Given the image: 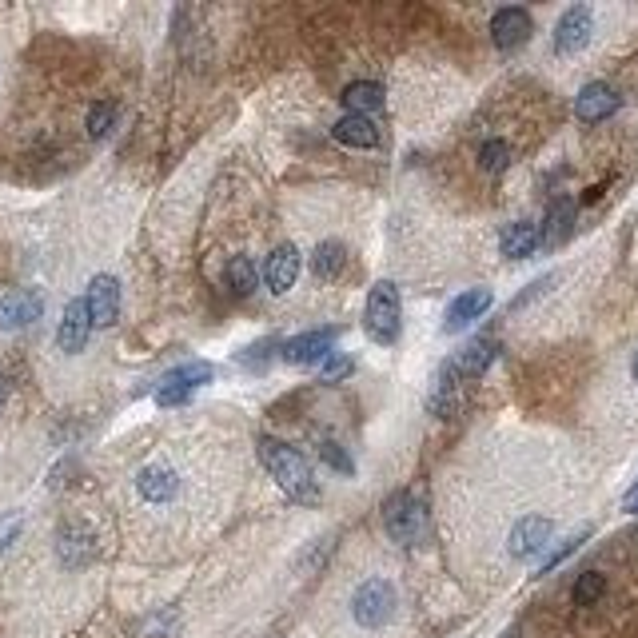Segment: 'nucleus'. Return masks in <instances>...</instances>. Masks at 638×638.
Here are the masks:
<instances>
[{
	"label": "nucleus",
	"instance_id": "23",
	"mask_svg": "<svg viewBox=\"0 0 638 638\" xmlns=\"http://www.w3.org/2000/svg\"><path fill=\"white\" fill-rule=\"evenodd\" d=\"M224 280H228V292H232V296H252L256 284H260V272H256V264H252L248 256H232Z\"/></svg>",
	"mask_w": 638,
	"mask_h": 638
},
{
	"label": "nucleus",
	"instance_id": "14",
	"mask_svg": "<svg viewBox=\"0 0 638 638\" xmlns=\"http://www.w3.org/2000/svg\"><path fill=\"white\" fill-rule=\"evenodd\" d=\"M527 36H531V12L527 8H499L491 16V40H495V48L511 52V48L527 44Z\"/></svg>",
	"mask_w": 638,
	"mask_h": 638
},
{
	"label": "nucleus",
	"instance_id": "8",
	"mask_svg": "<svg viewBox=\"0 0 638 638\" xmlns=\"http://www.w3.org/2000/svg\"><path fill=\"white\" fill-rule=\"evenodd\" d=\"M40 316H44V296L36 288H20V292L0 296V331L32 327Z\"/></svg>",
	"mask_w": 638,
	"mask_h": 638
},
{
	"label": "nucleus",
	"instance_id": "25",
	"mask_svg": "<svg viewBox=\"0 0 638 638\" xmlns=\"http://www.w3.org/2000/svg\"><path fill=\"white\" fill-rule=\"evenodd\" d=\"M88 555H92V535H84V531H72V527H68V531L60 535V559H64V563H72V567H80Z\"/></svg>",
	"mask_w": 638,
	"mask_h": 638
},
{
	"label": "nucleus",
	"instance_id": "2",
	"mask_svg": "<svg viewBox=\"0 0 638 638\" xmlns=\"http://www.w3.org/2000/svg\"><path fill=\"white\" fill-rule=\"evenodd\" d=\"M395 587L387 579H367L355 587L351 595V619L363 627V631H383L391 619H395Z\"/></svg>",
	"mask_w": 638,
	"mask_h": 638
},
{
	"label": "nucleus",
	"instance_id": "13",
	"mask_svg": "<svg viewBox=\"0 0 638 638\" xmlns=\"http://www.w3.org/2000/svg\"><path fill=\"white\" fill-rule=\"evenodd\" d=\"M335 339H339V327H316V331H304V335L288 339V343L280 347V355H284L288 363H316L323 355H331Z\"/></svg>",
	"mask_w": 638,
	"mask_h": 638
},
{
	"label": "nucleus",
	"instance_id": "9",
	"mask_svg": "<svg viewBox=\"0 0 638 638\" xmlns=\"http://www.w3.org/2000/svg\"><path fill=\"white\" fill-rule=\"evenodd\" d=\"M84 308H88L92 327H112L120 319V284H116V276H92Z\"/></svg>",
	"mask_w": 638,
	"mask_h": 638
},
{
	"label": "nucleus",
	"instance_id": "30",
	"mask_svg": "<svg viewBox=\"0 0 638 638\" xmlns=\"http://www.w3.org/2000/svg\"><path fill=\"white\" fill-rule=\"evenodd\" d=\"M351 371H355V359H351V355H327V363L319 367V379H323V383H343Z\"/></svg>",
	"mask_w": 638,
	"mask_h": 638
},
{
	"label": "nucleus",
	"instance_id": "17",
	"mask_svg": "<svg viewBox=\"0 0 638 638\" xmlns=\"http://www.w3.org/2000/svg\"><path fill=\"white\" fill-rule=\"evenodd\" d=\"M491 300H495V296H491V288H471V292L455 296V300H451V308H447V319H443V331H459V327L475 323V319L491 308Z\"/></svg>",
	"mask_w": 638,
	"mask_h": 638
},
{
	"label": "nucleus",
	"instance_id": "10",
	"mask_svg": "<svg viewBox=\"0 0 638 638\" xmlns=\"http://www.w3.org/2000/svg\"><path fill=\"white\" fill-rule=\"evenodd\" d=\"M88 335H92V319H88L84 300H68L64 316H60V327H56V347L64 355H80L88 347Z\"/></svg>",
	"mask_w": 638,
	"mask_h": 638
},
{
	"label": "nucleus",
	"instance_id": "5",
	"mask_svg": "<svg viewBox=\"0 0 638 638\" xmlns=\"http://www.w3.org/2000/svg\"><path fill=\"white\" fill-rule=\"evenodd\" d=\"M204 383H212V363H204V359L180 363V367H172V371L156 383V403H160V407H180V403H188V395H192L196 387H204Z\"/></svg>",
	"mask_w": 638,
	"mask_h": 638
},
{
	"label": "nucleus",
	"instance_id": "35",
	"mask_svg": "<svg viewBox=\"0 0 638 638\" xmlns=\"http://www.w3.org/2000/svg\"><path fill=\"white\" fill-rule=\"evenodd\" d=\"M503 638H515V635H503Z\"/></svg>",
	"mask_w": 638,
	"mask_h": 638
},
{
	"label": "nucleus",
	"instance_id": "15",
	"mask_svg": "<svg viewBox=\"0 0 638 638\" xmlns=\"http://www.w3.org/2000/svg\"><path fill=\"white\" fill-rule=\"evenodd\" d=\"M136 491H140V499L144 503H168V499H176V491H180V475L172 471V467H164V463H148V467H140V475H136Z\"/></svg>",
	"mask_w": 638,
	"mask_h": 638
},
{
	"label": "nucleus",
	"instance_id": "20",
	"mask_svg": "<svg viewBox=\"0 0 638 638\" xmlns=\"http://www.w3.org/2000/svg\"><path fill=\"white\" fill-rule=\"evenodd\" d=\"M535 248H539V228H535L531 220L507 224L503 236H499V252H503L507 260H527Z\"/></svg>",
	"mask_w": 638,
	"mask_h": 638
},
{
	"label": "nucleus",
	"instance_id": "22",
	"mask_svg": "<svg viewBox=\"0 0 638 638\" xmlns=\"http://www.w3.org/2000/svg\"><path fill=\"white\" fill-rule=\"evenodd\" d=\"M343 108L351 116H367V112H379L383 108V88L375 80H355L343 88Z\"/></svg>",
	"mask_w": 638,
	"mask_h": 638
},
{
	"label": "nucleus",
	"instance_id": "6",
	"mask_svg": "<svg viewBox=\"0 0 638 638\" xmlns=\"http://www.w3.org/2000/svg\"><path fill=\"white\" fill-rule=\"evenodd\" d=\"M591 32H595V12H591L587 4L567 8V12L559 16V24H555V52H559V56L583 52L587 40H591Z\"/></svg>",
	"mask_w": 638,
	"mask_h": 638
},
{
	"label": "nucleus",
	"instance_id": "16",
	"mask_svg": "<svg viewBox=\"0 0 638 638\" xmlns=\"http://www.w3.org/2000/svg\"><path fill=\"white\" fill-rule=\"evenodd\" d=\"M459 375H455V367L447 363V367H439L435 371V379H431V391H427V411L435 415V419H451L455 411H459Z\"/></svg>",
	"mask_w": 638,
	"mask_h": 638
},
{
	"label": "nucleus",
	"instance_id": "18",
	"mask_svg": "<svg viewBox=\"0 0 638 638\" xmlns=\"http://www.w3.org/2000/svg\"><path fill=\"white\" fill-rule=\"evenodd\" d=\"M495 351H499V343H495V339H471V343H467V347L451 359V367H455V375H459V379H479V375L491 367Z\"/></svg>",
	"mask_w": 638,
	"mask_h": 638
},
{
	"label": "nucleus",
	"instance_id": "7",
	"mask_svg": "<svg viewBox=\"0 0 638 638\" xmlns=\"http://www.w3.org/2000/svg\"><path fill=\"white\" fill-rule=\"evenodd\" d=\"M555 535V523L547 515H523L515 527H511V539H507V551L511 559H535Z\"/></svg>",
	"mask_w": 638,
	"mask_h": 638
},
{
	"label": "nucleus",
	"instance_id": "11",
	"mask_svg": "<svg viewBox=\"0 0 638 638\" xmlns=\"http://www.w3.org/2000/svg\"><path fill=\"white\" fill-rule=\"evenodd\" d=\"M300 268H304L300 252H296L292 244H280V248L268 256V264H264V284H268V292H272V296H288V292L296 288V280H300Z\"/></svg>",
	"mask_w": 638,
	"mask_h": 638
},
{
	"label": "nucleus",
	"instance_id": "28",
	"mask_svg": "<svg viewBox=\"0 0 638 638\" xmlns=\"http://www.w3.org/2000/svg\"><path fill=\"white\" fill-rule=\"evenodd\" d=\"M112 124H116V104H92V112H88V136L100 140V136L112 132Z\"/></svg>",
	"mask_w": 638,
	"mask_h": 638
},
{
	"label": "nucleus",
	"instance_id": "33",
	"mask_svg": "<svg viewBox=\"0 0 638 638\" xmlns=\"http://www.w3.org/2000/svg\"><path fill=\"white\" fill-rule=\"evenodd\" d=\"M623 511H631V515H638V483L627 491V499H623Z\"/></svg>",
	"mask_w": 638,
	"mask_h": 638
},
{
	"label": "nucleus",
	"instance_id": "29",
	"mask_svg": "<svg viewBox=\"0 0 638 638\" xmlns=\"http://www.w3.org/2000/svg\"><path fill=\"white\" fill-rule=\"evenodd\" d=\"M319 459H323L331 471H339V475H351V471H355L351 455H347V451H343L335 439H323V443H319Z\"/></svg>",
	"mask_w": 638,
	"mask_h": 638
},
{
	"label": "nucleus",
	"instance_id": "1",
	"mask_svg": "<svg viewBox=\"0 0 638 638\" xmlns=\"http://www.w3.org/2000/svg\"><path fill=\"white\" fill-rule=\"evenodd\" d=\"M260 463H264L268 475L284 487V495H292L296 503H316L319 499L316 475H312L308 459H304L296 447H288V443L264 435V439H260Z\"/></svg>",
	"mask_w": 638,
	"mask_h": 638
},
{
	"label": "nucleus",
	"instance_id": "31",
	"mask_svg": "<svg viewBox=\"0 0 638 638\" xmlns=\"http://www.w3.org/2000/svg\"><path fill=\"white\" fill-rule=\"evenodd\" d=\"M551 284H555V276H543V280H535V284H531V288H527L523 296H515V304H511V312H519V308H527V304H531L535 296H543V292H547Z\"/></svg>",
	"mask_w": 638,
	"mask_h": 638
},
{
	"label": "nucleus",
	"instance_id": "12",
	"mask_svg": "<svg viewBox=\"0 0 638 638\" xmlns=\"http://www.w3.org/2000/svg\"><path fill=\"white\" fill-rule=\"evenodd\" d=\"M619 92L611 88V84H603V80H595V84H587L579 96H575V116L583 120V124H599V120H607V116H615L619 112Z\"/></svg>",
	"mask_w": 638,
	"mask_h": 638
},
{
	"label": "nucleus",
	"instance_id": "4",
	"mask_svg": "<svg viewBox=\"0 0 638 638\" xmlns=\"http://www.w3.org/2000/svg\"><path fill=\"white\" fill-rule=\"evenodd\" d=\"M383 527H387V535H391L395 543L411 547V543H419L423 531H427V511H423V503H419L411 491H395V495L383 503Z\"/></svg>",
	"mask_w": 638,
	"mask_h": 638
},
{
	"label": "nucleus",
	"instance_id": "24",
	"mask_svg": "<svg viewBox=\"0 0 638 638\" xmlns=\"http://www.w3.org/2000/svg\"><path fill=\"white\" fill-rule=\"evenodd\" d=\"M343 264H347V248H343L339 240L319 244L316 256H312V272H316V280H335V276L343 272Z\"/></svg>",
	"mask_w": 638,
	"mask_h": 638
},
{
	"label": "nucleus",
	"instance_id": "21",
	"mask_svg": "<svg viewBox=\"0 0 638 638\" xmlns=\"http://www.w3.org/2000/svg\"><path fill=\"white\" fill-rule=\"evenodd\" d=\"M571 228H575V200H555L551 212H547V224H543V232H539V244L559 248V244L571 236Z\"/></svg>",
	"mask_w": 638,
	"mask_h": 638
},
{
	"label": "nucleus",
	"instance_id": "3",
	"mask_svg": "<svg viewBox=\"0 0 638 638\" xmlns=\"http://www.w3.org/2000/svg\"><path fill=\"white\" fill-rule=\"evenodd\" d=\"M399 316H403V308H399V288H395L391 280H379V284L371 288V296H367V308H363L367 335H371L375 343H395V339H399Z\"/></svg>",
	"mask_w": 638,
	"mask_h": 638
},
{
	"label": "nucleus",
	"instance_id": "19",
	"mask_svg": "<svg viewBox=\"0 0 638 638\" xmlns=\"http://www.w3.org/2000/svg\"><path fill=\"white\" fill-rule=\"evenodd\" d=\"M331 136L347 148H375L379 144V128L371 124V116H351V112L331 124Z\"/></svg>",
	"mask_w": 638,
	"mask_h": 638
},
{
	"label": "nucleus",
	"instance_id": "27",
	"mask_svg": "<svg viewBox=\"0 0 638 638\" xmlns=\"http://www.w3.org/2000/svg\"><path fill=\"white\" fill-rule=\"evenodd\" d=\"M479 164H483L487 172H503V168L511 164V144H507V140H487V144L479 148Z\"/></svg>",
	"mask_w": 638,
	"mask_h": 638
},
{
	"label": "nucleus",
	"instance_id": "26",
	"mask_svg": "<svg viewBox=\"0 0 638 638\" xmlns=\"http://www.w3.org/2000/svg\"><path fill=\"white\" fill-rule=\"evenodd\" d=\"M603 595H607V579H603L599 571H587V575L575 579V603H579V607H591V603H599Z\"/></svg>",
	"mask_w": 638,
	"mask_h": 638
},
{
	"label": "nucleus",
	"instance_id": "34",
	"mask_svg": "<svg viewBox=\"0 0 638 638\" xmlns=\"http://www.w3.org/2000/svg\"><path fill=\"white\" fill-rule=\"evenodd\" d=\"M631 375H635V383H638V351H635V359H631Z\"/></svg>",
	"mask_w": 638,
	"mask_h": 638
},
{
	"label": "nucleus",
	"instance_id": "32",
	"mask_svg": "<svg viewBox=\"0 0 638 638\" xmlns=\"http://www.w3.org/2000/svg\"><path fill=\"white\" fill-rule=\"evenodd\" d=\"M583 539H587V531H583V535H575V539H567V543H563V547H559V551H555V555L543 563V575H547V571H555V567H559V563H563V559H567V555H571V551H575Z\"/></svg>",
	"mask_w": 638,
	"mask_h": 638
}]
</instances>
